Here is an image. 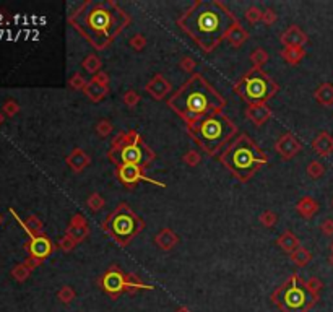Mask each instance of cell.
<instances>
[{"mask_svg": "<svg viewBox=\"0 0 333 312\" xmlns=\"http://www.w3.org/2000/svg\"><path fill=\"white\" fill-rule=\"evenodd\" d=\"M307 286L311 288V291H314L315 294H318V291L322 290V281L318 280V278H311V280H307Z\"/></svg>", "mask_w": 333, "mask_h": 312, "instance_id": "44", "label": "cell"}, {"mask_svg": "<svg viewBox=\"0 0 333 312\" xmlns=\"http://www.w3.org/2000/svg\"><path fill=\"white\" fill-rule=\"evenodd\" d=\"M281 44L284 47H304L307 42V34L296 24H291L286 31L281 34Z\"/></svg>", "mask_w": 333, "mask_h": 312, "instance_id": "16", "label": "cell"}, {"mask_svg": "<svg viewBox=\"0 0 333 312\" xmlns=\"http://www.w3.org/2000/svg\"><path fill=\"white\" fill-rule=\"evenodd\" d=\"M187 134L208 156H216L238 136V125L224 114H213L187 125Z\"/></svg>", "mask_w": 333, "mask_h": 312, "instance_id": "5", "label": "cell"}, {"mask_svg": "<svg viewBox=\"0 0 333 312\" xmlns=\"http://www.w3.org/2000/svg\"><path fill=\"white\" fill-rule=\"evenodd\" d=\"M75 297V291L72 290L70 286H64L62 288V290L59 291V299L62 301V302H65V304H69V302L74 299Z\"/></svg>", "mask_w": 333, "mask_h": 312, "instance_id": "40", "label": "cell"}, {"mask_svg": "<svg viewBox=\"0 0 333 312\" xmlns=\"http://www.w3.org/2000/svg\"><path fill=\"white\" fill-rule=\"evenodd\" d=\"M145 221L133 212L129 203H119L101 224V229L120 247L129 246L143 231Z\"/></svg>", "mask_w": 333, "mask_h": 312, "instance_id": "7", "label": "cell"}, {"mask_svg": "<svg viewBox=\"0 0 333 312\" xmlns=\"http://www.w3.org/2000/svg\"><path fill=\"white\" fill-rule=\"evenodd\" d=\"M277 13H275V10L272 8H267L263 12V17H262V23L263 24H267V26H272V24L277 21Z\"/></svg>", "mask_w": 333, "mask_h": 312, "instance_id": "42", "label": "cell"}, {"mask_svg": "<svg viewBox=\"0 0 333 312\" xmlns=\"http://www.w3.org/2000/svg\"><path fill=\"white\" fill-rule=\"evenodd\" d=\"M76 244H78V242H76L74 237H72V236H69V234H65V236L60 239V242H59V247H60L62 251H64V252H70V251H74Z\"/></svg>", "mask_w": 333, "mask_h": 312, "instance_id": "39", "label": "cell"}, {"mask_svg": "<svg viewBox=\"0 0 333 312\" xmlns=\"http://www.w3.org/2000/svg\"><path fill=\"white\" fill-rule=\"evenodd\" d=\"M306 171H307V176L311 179H318L325 174V166H323L320 161H311V163L307 164Z\"/></svg>", "mask_w": 333, "mask_h": 312, "instance_id": "30", "label": "cell"}, {"mask_svg": "<svg viewBox=\"0 0 333 312\" xmlns=\"http://www.w3.org/2000/svg\"><path fill=\"white\" fill-rule=\"evenodd\" d=\"M171 88H172L171 83L164 78V75H161V73H156V75H154L151 80L145 85V91H147L148 95L153 98V99L161 101L167 95H169Z\"/></svg>", "mask_w": 333, "mask_h": 312, "instance_id": "13", "label": "cell"}, {"mask_svg": "<svg viewBox=\"0 0 333 312\" xmlns=\"http://www.w3.org/2000/svg\"><path fill=\"white\" fill-rule=\"evenodd\" d=\"M69 23L96 51H103L129 26L130 15L114 0L85 2L70 15Z\"/></svg>", "mask_w": 333, "mask_h": 312, "instance_id": "2", "label": "cell"}, {"mask_svg": "<svg viewBox=\"0 0 333 312\" xmlns=\"http://www.w3.org/2000/svg\"><path fill=\"white\" fill-rule=\"evenodd\" d=\"M234 93L249 106H262L278 93V83L262 68L252 67L234 85Z\"/></svg>", "mask_w": 333, "mask_h": 312, "instance_id": "8", "label": "cell"}, {"mask_svg": "<svg viewBox=\"0 0 333 312\" xmlns=\"http://www.w3.org/2000/svg\"><path fill=\"white\" fill-rule=\"evenodd\" d=\"M320 231L325 234V236H333V219L332 218H325L320 223Z\"/></svg>", "mask_w": 333, "mask_h": 312, "instance_id": "43", "label": "cell"}, {"mask_svg": "<svg viewBox=\"0 0 333 312\" xmlns=\"http://www.w3.org/2000/svg\"><path fill=\"white\" fill-rule=\"evenodd\" d=\"M177 312H189V309L187 307H181V309H177Z\"/></svg>", "mask_w": 333, "mask_h": 312, "instance_id": "47", "label": "cell"}, {"mask_svg": "<svg viewBox=\"0 0 333 312\" xmlns=\"http://www.w3.org/2000/svg\"><path fill=\"white\" fill-rule=\"evenodd\" d=\"M115 177L124 187L127 189H133L135 185H138L140 182H147V184H154L159 185V187H164V184L158 182L151 177H148L145 174V169L140 168V166H117L115 168Z\"/></svg>", "mask_w": 333, "mask_h": 312, "instance_id": "11", "label": "cell"}, {"mask_svg": "<svg viewBox=\"0 0 333 312\" xmlns=\"http://www.w3.org/2000/svg\"><path fill=\"white\" fill-rule=\"evenodd\" d=\"M112 124L108 120V119H103L98 122V125H96V132H98V135L101 136V138H106V136H109L111 134H112Z\"/></svg>", "mask_w": 333, "mask_h": 312, "instance_id": "34", "label": "cell"}, {"mask_svg": "<svg viewBox=\"0 0 333 312\" xmlns=\"http://www.w3.org/2000/svg\"><path fill=\"white\" fill-rule=\"evenodd\" d=\"M167 106L187 125L213 114H223L226 99L220 91L206 81L202 73H194L169 99Z\"/></svg>", "mask_w": 333, "mask_h": 312, "instance_id": "3", "label": "cell"}, {"mask_svg": "<svg viewBox=\"0 0 333 312\" xmlns=\"http://www.w3.org/2000/svg\"><path fill=\"white\" fill-rule=\"evenodd\" d=\"M30 252H31L33 258H36V260H42V258H46L52 252L51 239L42 236V234H31Z\"/></svg>", "mask_w": 333, "mask_h": 312, "instance_id": "14", "label": "cell"}, {"mask_svg": "<svg viewBox=\"0 0 333 312\" xmlns=\"http://www.w3.org/2000/svg\"><path fill=\"white\" fill-rule=\"evenodd\" d=\"M245 20H247L249 23H259V21H262V17H263V12L260 10L259 7H249L247 10H245Z\"/></svg>", "mask_w": 333, "mask_h": 312, "instance_id": "33", "label": "cell"}, {"mask_svg": "<svg viewBox=\"0 0 333 312\" xmlns=\"http://www.w3.org/2000/svg\"><path fill=\"white\" fill-rule=\"evenodd\" d=\"M317 299L318 294L311 291L307 281H304L299 275L289 276L272 296V301L283 312H307Z\"/></svg>", "mask_w": 333, "mask_h": 312, "instance_id": "9", "label": "cell"}, {"mask_svg": "<svg viewBox=\"0 0 333 312\" xmlns=\"http://www.w3.org/2000/svg\"><path fill=\"white\" fill-rule=\"evenodd\" d=\"M296 210H297V213L301 214L302 218L311 219V218L315 216L317 212H318V203H317L312 197H309V195H306V197H302V198L296 203Z\"/></svg>", "mask_w": 333, "mask_h": 312, "instance_id": "23", "label": "cell"}, {"mask_svg": "<svg viewBox=\"0 0 333 312\" xmlns=\"http://www.w3.org/2000/svg\"><path fill=\"white\" fill-rule=\"evenodd\" d=\"M226 39H228V42L233 47H240L249 39V33L245 31V28L240 23H236L234 26L229 29V33H228V36H226Z\"/></svg>", "mask_w": 333, "mask_h": 312, "instance_id": "24", "label": "cell"}, {"mask_svg": "<svg viewBox=\"0 0 333 312\" xmlns=\"http://www.w3.org/2000/svg\"><path fill=\"white\" fill-rule=\"evenodd\" d=\"M312 148L317 155L330 156L333 153V136L328 132H320L315 138L312 140Z\"/></svg>", "mask_w": 333, "mask_h": 312, "instance_id": "19", "label": "cell"}, {"mask_svg": "<svg viewBox=\"0 0 333 312\" xmlns=\"http://www.w3.org/2000/svg\"><path fill=\"white\" fill-rule=\"evenodd\" d=\"M328 260H330V263H332V267H333V252H332V255H330V258H328Z\"/></svg>", "mask_w": 333, "mask_h": 312, "instance_id": "48", "label": "cell"}, {"mask_svg": "<svg viewBox=\"0 0 333 312\" xmlns=\"http://www.w3.org/2000/svg\"><path fill=\"white\" fill-rule=\"evenodd\" d=\"M277 244L284 254H288V255H291L293 252H296L297 249L301 247V242H299L297 236L293 231H283L279 234V237L277 239Z\"/></svg>", "mask_w": 333, "mask_h": 312, "instance_id": "21", "label": "cell"}, {"mask_svg": "<svg viewBox=\"0 0 333 312\" xmlns=\"http://www.w3.org/2000/svg\"><path fill=\"white\" fill-rule=\"evenodd\" d=\"M86 205L90 207L91 212H99V210H103V208H104L106 202H104V198L101 197V195H99L98 192H94V194H91V195H90L88 200H86Z\"/></svg>", "mask_w": 333, "mask_h": 312, "instance_id": "31", "label": "cell"}, {"mask_svg": "<svg viewBox=\"0 0 333 312\" xmlns=\"http://www.w3.org/2000/svg\"><path fill=\"white\" fill-rule=\"evenodd\" d=\"M90 163H91L90 155L81 148H75L69 156H67V164H69L70 169L75 171V173H81L83 169L88 168Z\"/></svg>", "mask_w": 333, "mask_h": 312, "instance_id": "17", "label": "cell"}, {"mask_svg": "<svg viewBox=\"0 0 333 312\" xmlns=\"http://www.w3.org/2000/svg\"><path fill=\"white\" fill-rule=\"evenodd\" d=\"M245 116L247 119L252 122L254 125H263L270 117L273 116L272 109L268 107V104H262V106H249L245 109Z\"/></svg>", "mask_w": 333, "mask_h": 312, "instance_id": "18", "label": "cell"}, {"mask_svg": "<svg viewBox=\"0 0 333 312\" xmlns=\"http://www.w3.org/2000/svg\"><path fill=\"white\" fill-rule=\"evenodd\" d=\"M177 242H179V237H177V234L169 228H163L161 231L154 236V244H156L161 251H171Z\"/></svg>", "mask_w": 333, "mask_h": 312, "instance_id": "20", "label": "cell"}, {"mask_svg": "<svg viewBox=\"0 0 333 312\" xmlns=\"http://www.w3.org/2000/svg\"><path fill=\"white\" fill-rule=\"evenodd\" d=\"M195 65H197V62H195L192 57H182V58H181V62H179V67H181L184 72H187V73H192V72H194Z\"/></svg>", "mask_w": 333, "mask_h": 312, "instance_id": "41", "label": "cell"}, {"mask_svg": "<svg viewBox=\"0 0 333 312\" xmlns=\"http://www.w3.org/2000/svg\"><path fill=\"white\" fill-rule=\"evenodd\" d=\"M182 159H184V163L187 164V166H197L200 163V159H202V156H200V153L199 151H194V150H190V151H187V153L182 156Z\"/></svg>", "mask_w": 333, "mask_h": 312, "instance_id": "38", "label": "cell"}, {"mask_svg": "<svg viewBox=\"0 0 333 312\" xmlns=\"http://www.w3.org/2000/svg\"><path fill=\"white\" fill-rule=\"evenodd\" d=\"M220 161L236 179L247 182L257 171L268 164V156L247 134H238L221 151Z\"/></svg>", "mask_w": 333, "mask_h": 312, "instance_id": "4", "label": "cell"}, {"mask_svg": "<svg viewBox=\"0 0 333 312\" xmlns=\"http://www.w3.org/2000/svg\"><path fill=\"white\" fill-rule=\"evenodd\" d=\"M289 258L293 260L294 265H297V267H306L307 263L312 260V254L309 252L306 247H299L296 252H293L291 255H289Z\"/></svg>", "mask_w": 333, "mask_h": 312, "instance_id": "27", "label": "cell"}, {"mask_svg": "<svg viewBox=\"0 0 333 312\" xmlns=\"http://www.w3.org/2000/svg\"><path fill=\"white\" fill-rule=\"evenodd\" d=\"M65 234L72 236L76 242L85 241L86 236L90 234V228H88V221H86V218L83 216V214L76 213L75 216L72 218V221L69 224V228H67Z\"/></svg>", "mask_w": 333, "mask_h": 312, "instance_id": "15", "label": "cell"}, {"mask_svg": "<svg viewBox=\"0 0 333 312\" xmlns=\"http://www.w3.org/2000/svg\"><path fill=\"white\" fill-rule=\"evenodd\" d=\"M83 93H85V96L88 98L90 101L99 102V101H103L106 98V95L109 93V86H104V85H101V83H98V81L90 80L88 85H86V88L83 90Z\"/></svg>", "mask_w": 333, "mask_h": 312, "instance_id": "22", "label": "cell"}, {"mask_svg": "<svg viewBox=\"0 0 333 312\" xmlns=\"http://www.w3.org/2000/svg\"><path fill=\"white\" fill-rule=\"evenodd\" d=\"M314 98L318 104L322 106H333V85L332 83H322L320 86L314 91Z\"/></svg>", "mask_w": 333, "mask_h": 312, "instance_id": "25", "label": "cell"}, {"mask_svg": "<svg viewBox=\"0 0 333 312\" xmlns=\"http://www.w3.org/2000/svg\"><path fill=\"white\" fill-rule=\"evenodd\" d=\"M330 249H332V252H333V241H332V244H330Z\"/></svg>", "mask_w": 333, "mask_h": 312, "instance_id": "49", "label": "cell"}, {"mask_svg": "<svg viewBox=\"0 0 333 312\" xmlns=\"http://www.w3.org/2000/svg\"><path fill=\"white\" fill-rule=\"evenodd\" d=\"M129 44H130V47H132L133 51L140 52L145 46H147V39H145V36H142V34H133V36L130 38Z\"/></svg>", "mask_w": 333, "mask_h": 312, "instance_id": "37", "label": "cell"}, {"mask_svg": "<svg viewBox=\"0 0 333 312\" xmlns=\"http://www.w3.org/2000/svg\"><path fill=\"white\" fill-rule=\"evenodd\" d=\"M275 150L278 151V155L283 159H293L302 150V145L293 134H284L277 140Z\"/></svg>", "mask_w": 333, "mask_h": 312, "instance_id": "12", "label": "cell"}, {"mask_svg": "<svg viewBox=\"0 0 333 312\" xmlns=\"http://www.w3.org/2000/svg\"><path fill=\"white\" fill-rule=\"evenodd\" d=\"M332 207H333V197H332Z\"/></svg>", "mask_w": 333, "mask_h": 312, "instance_id": "50", "label": "cell"}, {"mask_svg": "<svg viewBox=\"0 0 333 312\" xmlns=\"http://www.w3.org/2000/svg\"><path fill=\"white\" fill-rule=\"evenodd\" d=\"M124 104L130 107V109H133L135 106L138 104V101H140V95L135 90H129V91H125V95H124Z\"/></svg>", "mask_w": 333, "mask_h": 312, "instance_id": "35", "label": "cell"}, {"mask_svg": "<svg viewBox=\"0 0 333 312\" xmlns=\"http://www.w3.org/2000/svg\"><path fill=\"white\" fill-rule=\"evenodd\" d=\"M236 23V15L218 0H197L177 20V26L206 54L220 46Z\"/></svg>", "mask_w": 333, "mask_h": 312, "instance_id": "1", "label": "cell"}, {"mask_svg": "<svg viewBox=\"0 0 333 312\" xmlns=\"http://www.w3.org/2000/svg\"><path fill=\"white\" fill-rule=\"evenodd\" d=\"M281 57L284 62L289 63V65H297V63L306 57V49L304 47H283Z\"/></svg>", "mask_w": 333, "mask_h": 312, "instance_id": "26", "label": "cell"}, {"mask_svg": "<svg viewBox=\"0 0 333 312\" xmlns=\"http://www.w3.org/2000/svg\"><path fill=\"white\" fill-rule=\"evenodd\" d=\"M108 158L115 168L117 166H140L148 168L153 163L156 155L149 146L145 143L143 136L135 130L120 132L111 141V148L108 151Z\"/></svg>", "mask_w": 333, "mask_h": 312, "instance_id": "6", "label": "cell"}, {"mask_svg": "<svg viewBox=\"0 0 333 312\" xmlns=\"http://www.w3.org/2000/svg\"><path fill=\"white\" fill-rule=\"evenodd\" d=\"M69 85L72 90H76V91H80V90H85L86 85H88V81L85 80L83 75L81 73H75L74 77L70 78V81H69Z\"/></svg>", "mask_w": 333, "mask_h": 312, "instance_id": "36", "label": "cell"}, {"mask_svg": "<svg viewBox=\"0 0 333 312\" xmlns=\"http://www.w3.org/2000/svg\"><path fill=\"white\" fill-rule=\"evenodd\" d=\"M101 65H103V63H101L99 57L96 56V54H90V56L81 62V67H83L85 70L93 77L96 75V73L101 72Z\"/></svg>", "mask_w": 333, "mask_h": 312, "instance_id": "28", "label": "cell"}, {"mask_svg": "<svg viewBox=\"0 0 333 312\" xmlns=\"http://www.w3.org/2000/svg\"><path fill=\"white\" fill-rule=\"evenodd\" d=\"M30 224H31V226L35 228V229H41V221H39V219L31 218V219H30Z\"/></svg>", "mask_w": 333, "mask_h": 312, "instance_id": "46", "label": "cell"}, {"mask_svg": "<svg viewBox=\"0 0 333 312\" xmlns=\"http://www.w3.org/2000/svg\"><path fill=\"white\" fill-rule=\"evenodd\" d=\"M101 288L108 292L109 296L117 297L124 291H137V290H153V286L147 285L142 280H138L135 275L122 272L117 265H112L108 268L103 276L99 278Z\"/></svg>", "mask_w": 333, "mask_h": 312, "instance_id": "10", "label": "cell"}, {"mask_svg": "<svg viewBox=\"0 0 333 312\" xmlns=\"http://www.w3.org/2000/svg\"><path fill=\"white\" fill-rule=\"evenodd\" d=\"M259 219H260V223H262L265 228H272V226L277 224L278 216H277V213L272 212V210H263V212L260 213Z\"/></svg>", "mask_w": 333, "mask_h": 312, "instance_id": "32", "label": "cell"}, {"mask_svg": "<svg viewBox=\"0 0 333 312\" xmlns=\"http://www.w3.org/2000/svg\"><path fill=\"white\" fill-rule=\"evenodd\" d=\"M91 80L98 81V83H101V85H104V86H108V85H109V75H108V73H104V72L96 73V75H94L93 78H91Z\"/></svg>", "mask_w": 333, "mask_h": 312, "instance_id": "45", "label": "cell"}, {"mask_svg": "<svg viewBox=\"0 0 333 312\" xmlns=\"http://www.w3.org/2000/svg\"><path fill=\"white\" fill-rule=\"evenodd\" d=\"M267 60H268V52L262 47L255 49V51L250 54V62H252L254 67H257V68H262V65H265Z\"/></svg>", "mask_w": 333, "mask_h": 312, "instance_id": "29", "label": "cell"}]
</instances>
